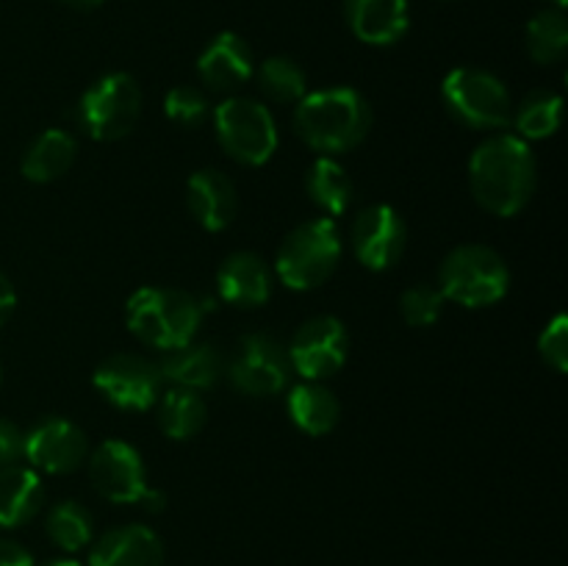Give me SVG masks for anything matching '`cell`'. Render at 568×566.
Instances as JSON below:
<instances>
[{
    "label": "cell",
    "mask_w": 568,
    "mask_h": 566,
    "mask_svg": "<svg viewBox=\"0 0 568 566\" xmlns=\"http://www.w3.org/2000/svg\"><path fill=\"white\" fill-rule=\"evenodd\" d=\"M89 566H164V542L148 525H120L89 544Z\"/></svg>",
    "instance_id": "2e32d148"
},
{
    "label": "cell",
    "mask_w": 568,
    "mask_h": 566,
    "mask_svg": "<svg viewBox=\"0 0 568 566\" xmlns=\"http://www.w3.org/2000/svg\"><path fill=\"white\" fill-rule=\"evenodd\" d=\"M94 388L122 411H148L164 392L159 361L139 353H114L100 361L92 375Z\"/></svg>",
    "instance_id": "8fae6325"
},
{
    "label": "cell",
    "mask_w": 568,
    "mask_h": 566,
    "mask_svg": "<svg viewBox=\"0 0 568 566\" xmlns=\"http://www.w3.org/2000/svg\"><path fill=\"white\" fill-rule=\"evenodd\" d=\"M216 292L236 309H261L272 297V270L258 253L236 250L216 270Z\"/></svg>",
    "instance_id": "ac0fdd59"
},
{
    "label": "cell",
    "mask_w": 568,
    "mask_h": 566,
    "mask_svg": "<svg viewBox=\"0 0 568 566\" xmlns=\"http://www.w3.org/2000/svg\"><path fill=\"white\" fill-rule=\"evenodd\" d=\"M538 355L558 375L568 372V316L555 314L538 336Z\"/></svg>",
    "instance_id": "1f68e13d"
},
{
    "label": "cell",
    "mask_w": 568,
    "mask_h": 566,
    "mask_svg": "<svg viewBox=\"0 0 568 566\" xmlns=\"http://www.w3.org/2000/svg\"><path fill=\"white\" fill-rule=\"evenodd\" d=\"M444 305H447V300L438 292V286L416 283V286L405 289L403 297H399V314L410 327H430L442 320Z\"/></svg>",
    "instance_id": "f546056e"
},
{
    "label": "cell",
    "mask_w": 568,
    "mask_h": 566,
    "mask_svg": "<svg viewBox=\"0 0 568 566\" xmlns=\"http://www.w3.org/2000/svg\"><path fill=\"white\" fill-rule=\"evenodd\" d=\"M349 31L372 48L397 44L408 33V0H344Z\"/></svg>",
    "instance_id": "d6986e66"
},
{
    "label": "cell",
    "mask_w": 568,
    "mask_h": 566,
    "mask_svg": "<svg viewBox=\"0 0 568 566\" xmlns=\"http://www.w3.org/2000/svg\"><path fill=\"white\" fill-rule=\"evenodd\" d=\"M566 3H568V0H552L555 9H566Z\"/></svg>",
    "instance_id": "74e56055"
},
{
    "label": "cell",
    "mask_w": 568,
    "mask_h": 566,
    "mask_svg": "<svg viewBox=\"0 0 568 566\" xmlns=\"http://www.w3.org/2000/svg\"><path fill=\"white\" fill-rule=\"evenodd\" d=\"M214 133L220 148L244 166H264L281 142L270 105L244 94H227L216 105Z\"/></svg>",
    "instance_id": "8992f818"
},
{
    "label": "cell",
    "mask_w": 568,
    "mask_h": 566,
    "mask_svg": "<svg viewBox=\"0 0 568 566\" xmlns=\"http://www.w3.org/2000/svg\"><path fill=\"white\" fill-rule=\"evenodd\" d=\"M564 122V94L555 89H532L525 94L519 105H514L510 125L516 128V137L525 142H541L558 133Z\"/></svg>",
    "instance_id": "484cf974"
},
{
    "label": "cell",
    "mask_w": 568,
    "mask_h": 566,
    "mask_svg": "<svg viewBox=\"0 0 568 566\" xmlns=\"http://www.w3.org/2000/svg\"><path fill=\"white\" fill-rule=\"evenodd\" d=\"M258 89L266 100L283 105H297L308 94V75L288 55H270L255 67Z\"/></svg>",
    "instance_id": "f1b7e54d"
},
{
    "label": "cell",
    "mask_w": 568,
    "mask_h": 566,
    "mask_svg": "<svg viewBox=\"0 0 568 566\" xmlns=\"http://www.w3.org/2000/svg\"><path fill=\"white\" fill-rule=\"evenodd\" d=\"M344 253L342 228L333 216L303 222L277 247L275 275L292 292H311L336 272Z\"/></svg>",
    "instance_id": "277c9868"
},
{
    "label": "cell",
    "mask_w": 568,
    "mask_h": 566,
    "mask_svg": "<svg viewBox=\"0 0 568 566\" xmlns=\"http://www.w3.org/2000/svg\"><path fill=\"white\" fill-rule=\"evenodd\" d=\"M44 566H83V564L75 558H55V560H48Z\"/></svg>",
    "instance_id": "8d00e7d4"
},
{
    "label": "cell",
    "mask_w": 568,
    "mask_h": 566,
    "mask_svg": "<svg viewBox=\"0 0 568 566\" xmlns=\"http://www.w3.org/2000/svg\"><path fill=\"white\" fill-rule=\"evenodd\" d=\"M155 420L166 438L186 442V438L197 436L209 422V403L200 397V392L170 386L161 392L159 403H155Z\"/></svg>",
    "instance_id": "cb8c5ba5"
},
{
    "label": "cell",
    "mask_w": 568,
    "mask_h": 566,
    "mask_svg": "<svg viewBox=\"0 0 568 566\" xmlns=\"http://www.w3.org/2000/svg\"><path fill=\"white\" fill-rule=\"evenodd\" d=\"M94 492L114 505H142L144 511L164 508V494L150 486L142 453L122 438H109L87 458Z\"/></svg>",
    "instance_id": "9c48e42d"
},
{
    "label": "cell",
    "mask_w": 568,
    "mask_h": 566,
    "mask_svg": "<svg viewBox=\"0 0 568 566\" xmlns=\"http://www.w3.org/2000/svg\"><path fill=\"white\" fill-rule=\"evenodd\" d=\"M26 455V431L17 422L0 416V469L20 464Z\"/></svg>",
    "instance_id": "d6a6232c"
},
{
    "label": "cell",
    "mask_w": 568,
    "mask_h": 566,
    "mask_svg": "<svg viewBox=\"0 0 568 566\" xmlns=\"http://www.w3.org/2000/svg\"><path fill=\"white\" fill-rule=\"evenodd\" d=\"M75 159V137L70 131H64V128H48V131L39 133L26 148V153L20 159V172L31 183H53L64 172H70Z\"/></svg>",
    "instance_id": "603a6c76"
},
{
    "label": "cell",
    "mask_w": 568,
    "mask_h": 566,
    "mask_svg": "<svg viewBox=\"0 0 568 566\" xmlns=\"http://www.w3.org/2000/svg\"><path fill=\"white\" fill-rule=\"evenodd\" d=\"M286 353L292 372H297L303 381L325 383L327 377H333L347 364L349 333L338 316H311L294 331Z\"/></svg>",
    "instance_id": "7c38bea8"
},
{
    "label": "cell",
    "mask_w": 568,
    "mask_h": 566,
    "mask_svg": "<svg viewBox=\"0 0 568 566\" xmlns=\"http://www.w3.org/2000/svg\"><path fill=\"white\" fill-rule=\"evenodd\" d=\"M225 375L247 397H272L283 392L292 377L288 353L270 333H247L225 358Z\"/></svg>",
    "instance_id": "30bf717a"
},
{
    "label": "cell",
    "mask_w": 568,
    "mask_h": 566,
    "mask_svg": "<svg viewBox=\"0 0 568 566\" xmlns=\"http://www.w3.org/2000/svg\"><path fill=\"white\" fill-rule=\"evenodd\" d=\"M0 566H33V555L11 538H0Z\"/></svg>",
    "instance_id": "836d02e7"
},
{
    "label": "cell",
    "mask_w": 568,
    "mask_h": 566,
    "mask_svg": "<svg viewBox=\"0 0 568 566\" xmlns=\"http://www.w3.org/2000/svg\"><path fill=\"white\" fill-rule=\"evenodd\" d=\"M286 411L294 427L308 436H327L342 420V403L322 381H303L288 388Z\"/></svg>",
    "instance_id": "7402d4cb"
},
{
    "label": "cell",
    "mask_w": 568,
    "mask_h": 566,
    "mask_svg": "<svg viewBox=\"0 0 568 566\" xmlns=\"http://www.w3.org/2000/svg\"><path fill=\"white\" fill-rule=\"evenodd\" d=\"M471 198L494 216H516L538 186V161L530 142L499 131L475 148L469 159Z\"/></svg>",
    "instance_id": "6da1fadb"
},
{
    "label": "cell",
    "mask_w": 568,
    "mask_h": 566,
    "mask_svg": "<svg viewBox=\"0 0 568 566\" xmlns=\"http://www.w3.org/2000/svg\"><path fill=\"white\" fill-rule=\"evenodd\" d=\"M294 131L314 153L336 159L369 137L372 105L355 87L316 89L294 105Z\"/></svg>",
    "instance_id": "7a4b0ae2"
},
{
    "label": "cell",
    "mask_w": 568,
    "mask_h": 566,
    "mask_svg": "<svg viewBox=\"0 0 568 566\" xmlns=\"http://www.w3.org/2000/svg\"><path fill=\"white\" fill-rule=\"evenodd\" d=\"M17 309V292L11 286V281L6 275H0V327L9 322V316L14 314Z\"/></svg>",
    "instance_id": "e575fe53"
},
{
    "label": "cell",
    "mask_w": 568,
    "mask_h": 566,
    "mask_svg": "<svg viewBox=\"0 0 568 566\" xmlns=\"http://www.w3.org/2000/svg\"><path fill=\"white\" fill-rule=\"evenodd\" d=\"M142 117V87L131 72H105L75 105L78 128L94 142H120Z\"/></svg>",
    "instance_id": "52a82bcc"
},
{
    "label": "cell",
    "mask_w": 568,
    "mask_h": 566,
    "mask_svg": "<svg viewBox=\"0 0 568 566\" xmlns=\"http://www.w3.org/2000/svg\"><path fill=\"white\" fill-rule=\"evenodd\" d=\"M44 533L64 553H81L94 542V519L78 499H61L44 516Z\"/></svg>",
    "instance_id": "4316f807"
},
{
    "label": "cell",
    "mask_w": 568,
    "mask_h": 566,
    "mask_svg": "<svg viewBox=\"0 0 568 566\" xmlns=\"http://www.w3.org/2000/svg\"><path fill=\"white\" fill-rule=\"evenodd\" d=\"M203 314V303L192 292L172 286H142L125 303V322L133 336L161 353L194 342Z\"/></svg>",
    "instance_id": "3957f363"
},
{
    "label": "cell",
    "mask_w": 568,
    "mask_h": 566,
    "mask_svg": "<svg viewBox=\"0 0 568 566\" xmlns=\"http://www.w3.org/2000/svg\"><path fill=\"white\" fill-rule=\"evenodd\" d=\"M349 244L361 266L372 272H386L399 264L408 247V225L397 209L375 203L355 216L349 228Z\"/></svg>",
    "instance_id": "4fadbf2b"
},
{
    "label": "cell",
    "mask_w": 568,
    "mask_h": 566,
    "mask_svg": "<svg viewBox=\"0 0 568 566\" xmlns=\"http://www.w3.org/2000/svg\"><path fill=\"white\" fill-rule=\"evenodd\" d=\"M44 505L42 477L31 466H6L0 469V527L14 530L28 525Z\"/></svg>",
    "instance_id": "44dd1931"
},
{
    "label": "cell",
    "mask_w": 568,
    "mask_h": 566,
    "mask_svg": "<svg viewBox=\"0 0 568 566\" xmlns=\"http://www.w3.org/2000/svg\"><path fill=\"white\" fill-rule=\"evenodd\" d=\"M59 3L67 6V9H72V11H94V9H100L105 0H59Z\"/></svg>",
    "instance_id": "d590c367"
},
{
    "label": "cell",
    "mask_w": 568,
    "mask_h": 566,
    "mask_svg": "<svg viewBox=\"0 0 568 566\" xmlns=\"http://www.w3.org/2000/svg\"><path fill=\"white\" fill-rule=\"evenodd\" d=\"M164 114L170 117L172 122H178V125L197 128L211 117V103L209 98H205L203 89L183 83V87H175L166 92Z\"/></svg>",
    "instance_id": "4dcf8cb0"
},
{
    "label": "cell",
    "mask_w": 568,
    "mask_h": 566,
    "mask_svg": "<svg viewBox=\"0 0 568 566\" xmlns=\"http://www.w3.org/2000/svg\"><path fill=\"white\" fill-rule=\"evenodd\" d=\"M510 289V270L488 244H460L438 266V292L464 309H488Z\"/></svg>",
    "instance_id": "5b68a950"
},
{
    "label": "cell",
    "mask_w": 568,
    "mask_h": 566,
    "mask_svg": "<svg viewBox=\"0 0 568 566\" xmlns=\"http://www.w3.org/2000/svg\"><path fill=\"white\" fill-rule=\"evenodd\" d=\"M305 192H308L311 203L316 209L325 211L327 216H342L344 211L353 203V181H349L347 170L338 164V159L333 155H320L314 164L305 172Z\"/></svg>",
    "instance_id": "d4e9b609"
},
{
    "label": "cell",
    "mask_w": 568,
    "mask_h": 566,
    "mask_svg": "<svg viewBox=\"0 0 568 566\" xmlns=\"http://www.w3.org/2000/svg\"><path fill=\"white\" fill-rule=\"evenodd\" d=\"M186 205L203 231H225L239 214L236 183L222 170H211V166L192 172L186 181Z\"/></svg>",
    "instance_id": "e0dca14e"
},
{
    "label": "cell",
    "mask_w": 568,
    "mask_h": 566,
    "mask_svg": "<svg viewBox=\"0 0 568 566\" xmlns=\"http://www.w3.org/2000/svg\"><path fill=\"white\" fill-rule=\"evenodd\" d=\"M159 370L170 386L205 392L225 377V355L209 342H189L164 353V358L159 361Z\"/></svg>",
    "instance_id": "ffe728a7"
},
{
    "label": "cell",
    "mask_w": 568,
    "mask_h": 566,
    "mask_svg": "<svg viewBox=\"0 0 568 566\" xmlns=\"http://www.w3.org/2000/svg\"><path fill=\"white\" fill-rule=\"evenodd\" d=\"M442 100L449 114L471 131H505L514 117L508 87L480 67H455L442 81Z\"/></svg>",
    "instance_id": "ba28073f"
},
{
    "label": "cell",
    "mask_w": 568,
    "mask_h": 566,
    "mask_svg": "<svg viewBox=\"0 0 568 566\" xmlns=\"http://www.w3.org/2000/svg\"><path fill=\"white\" fill-rule=\"evenodd\" d=\"M31 469L48 475H70L89 458L87 433L64 416H44L26 431V455Z\"/></svg>",
    "instance_id": "5bb4252c"
},
{
    "label": "cell",
    "mask_w": 568,
    "mask_h": 566,
    "mask_svg": "<svg viewBox=\"0 0 568 566\" xmlns=\"http://www.w3.org/2000/svg\"><path fill=\"white\" fill-rule=\"evenodd\" d=\"M527 53L536 64H560L568 53V20L564 9H544L527 22Z\"/></svg>",
    "instance_id": "83f0119b"
},
{
    "label": "cell",
    "mask_w": 568,
    "mask_h": 566,
    "mask_svg": "<svg viewBox=\"0 0 568 566\" xmlns=\"http://www.w3.org/2000/svg\"><path fill=\"white\" fill-rule=\"evenodd\" d=\"M197 75L205 89L216 94H233L255 75V55L247 39L222 31L211 39L197 59Z\"/></svg>",
    "instance_id": "9a60e30c"
}]
</instances>
